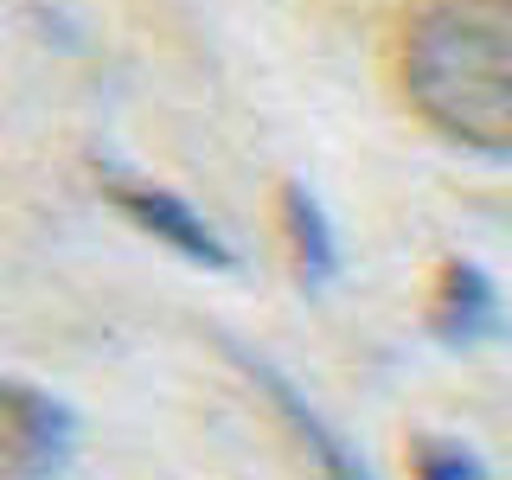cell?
Listing matches in <instances>:
<instances>
[{
	"mask_svg": "<svg viewBox=\"0 0 512 480\" xmlns=\"http://www.w3.org/2000/svg\"><path fill=\"white\" fill-rule=\"evenodd\" d=\"M416 122L474 154H512V0H423L397 39Z\"/></svg>",
	"mask_w": 512,
	"mask_h": 480,
	"instance_id": "cell-1",
	"label": "cell"
},
{
	"mask_svg": "<svg viewBox=\"0 0 512 480\" xmlns=\"http://www.w3.org/2000/svg\"><path fill=\"white\" fill-rule=\"evenodd\" d=\"M96 186H103V199L116 205V212L135 224L148 244L173 250L180 263H192V269H231L237 263V250L224 244L218 224L205 218L186 192L160 186V180H148V173L122 167V160H96Z\"/></svg>",
	"mask_w": 512,
	"mask_h": 480,
	"instance_id": "cell-2",
	"label": "cell"
},
{
	"mask_svg": "<svg viewBox=\"0 0 512 480\" xmlns=\"http://www.w3.org/2000/svg\"><path fill=\"white\" fill-rule=\"evenodd\" d=\"M77 448V416L45 384L0 372V480H52Z\"/></svg>",
	"mask_w": 512,
	"mask_h": 480,
	"instance_id": "cell-3",
	"label": "cell"
},
{
	"mask_svg": "<svg viewBox=\"0 0 512 480\" xmlns=\"http://www.w3.org/2000/svg\"><path fill=\"white\" fill-rule=\"evenodd\" d=\"M231 359H237V372H244L256 391H263V404L282 416V429L301 442V455H308L314 468H320V480H378V474L359 461V448H352L340 429H333L327 416H320V410H314L308 397H301L269 359H256V352H244V346H231Z\"/></svg>",
	"mask_w": 512,
	"mask_h": 480,
	"instance_id": "cell-4",
	"label": "cell"
},
{
	"mask_svg": "<svg viewBox=\"0 0 512 480\" xmlns=\"http://www.w3.org/2000/svg\"><path fill=\"white\" fill-rule=\"evenodd\" d=\"M429 333L448 346H480L500 333V295L487 269H474L468 256H442L429 282Z\"/></svg>",
	"mask_w": 512,
	"mask_h": 480,
	"instance_id": "cell-5",
	"label": "cell"
},
{
	"mask_svg": "<svg viewBox=\"0 0 512 480\" xmlns=\"http://www.w3.org/2000/svg\"><path fill=\"white\" fill-rule=\"evenodd\" d=\"M276 231H282L288 269H295V282H301V288H327L333 276H340L333 218H327V205H320L301 180H282V186H276Z\"/></svg>",
	"mask_w": 512,
	"mask_h": 480,
	"instance_id": "cell-6",
	"label": "cell"
},
{
	"mask_svg": "<svg viewBox=\"0 0 512 480\" xmlns=\"http://www.w3.org/2000/svg\"><path fill=\"white\" fill-rule=\"evenodd\" d=\"M410 468H416V480H487V468L448 436H416L410 442Z\"/></svg>",
	"mask_w": 512,
	"mask_h": 480,
	"instance_id": "cell-7",
	"label": "cell"
}]
</instances>
